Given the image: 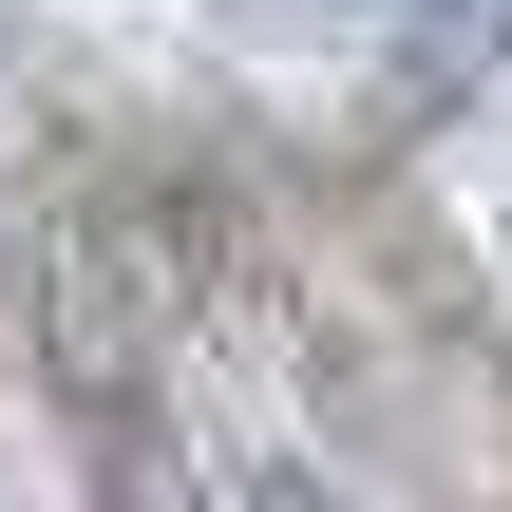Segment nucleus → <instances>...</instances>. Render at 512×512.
<instances>
[{"label":"nucleus","mask_w":512,"mask_h":512,"mask_svg":"<svg viewBox=\"0 0 512 512\" xmlns=\"http://www.w3.org/2000/svg\"><path fill=\"white\" fill-rule=\"evenodd\" d=\"M399 76H418V95H475V76H494V19H418Z\"/></svg>","instance_id":"obj_2"},{"label":"nucleus","mask_w":512,"mask_h":512,"mask_svg":"<svg viewBox=\"0 0 512 512\" xmlns=\"http://www.w3.org/2000/svg\"><path fill=\"white\" fill-rule=\"evenodd\" d=\"M19 304H38V380H57L76 418H133V380L171 361V209L57 190L38 247H19Z\"/></svg>","instance_id":"obj_1"}]
</instances>
